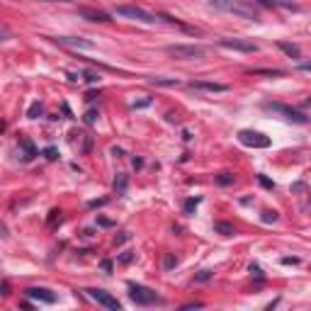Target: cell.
<instances>
[{"mask_svg": "<svg viewBox=\"0 0 311 311\" xmlns=\"http://www.w3.org/2000/svg\"><path fill=\"white\" fill-rule=\"evenodd\" d=\"M209 7L229 12V15H236V17H243V19L260 17V7L253 0H209Z\"/></svg>", "mask_w": 311, "mask_h": 311, "instance_id": "cell-1", "label": "cell"}, {"mask_svg": "<svg viewBox=\"0 0 311 311\" xmlns=\"http://www.w3.org/2000/svg\"><path fill=\"white\" fill-rule=\"evenodd\" d=\"M129 299L136 304V307H151V304H163V299L153 290H148L144 285H134L129 282Z\"/></svg>", "mask_w": 311, "mask_h": 311, "instance_id": "cell-2", "label": "cell"}, {"mask_svg": "<svg viewBox=\"0 0 311 311\" xmlns=\"http://www.w3.org/2000/svg\"><path fill=\"white\" fill-rule=\"evenodd\" d=\"M114 12H117L119 17L136 19V22H144V24H156L158 19H163L161 15H153V12H148V10L139 7V5H117Z\"/></svg>", "mask_w": 311, "mask_h": 311, "instance_id": "cell-3", "label": "cell"}, {"mask_svg": "<svg viewBox=\"0 0 311 311\" xmlns=\"http://www.w3.org/2000/svg\"><path fill=\"white\" fill-rule=\"evenodd\" d=\"M165 51H168V56H173V58H180V61L202 58V56L207 54V49H204V46H197V44H173V46H168Z\"/></svg>", "mask_w": 311, "mask_h": 311, "instance_id": "cell-4", "label": "cell"}, {"mask_svg": "<svg viewBox=\"0 0 311 311\" xmlns=\"http://www.w3.org/2000/svg\"><path fill=\"white\" fill-rule=\"evenodd\" d=\"M238 141L248 148H268L273 144L270 136H265V134H260V131H253V129H241V131H238Z\"/></svg>", "mask_w": 311, "mask_h": 311, "instance_id": "cell-5", "label": "cell"}, {"mask_svg": "<svg viewBox=\"0 0 311 311\" xmlns=\"http://www.w3.org/2000/svg\"><path fill=\"white\" fill-rule=\"evenodd\" d=\"M263 107L270 110V112L282 114L287 122H294V124H307V122H309V117H307L304 112H297V110H292V107H287V105H280V102H265Z\"/></svg>", "mask_w": 311, "mask_h": 311, "instance_id": "cell-6", "label": "cell"}, {"mask_svg": "<svg viewBox=\"0 0 311 311\" xmlns=\"http://www.w3.org/2000/svg\"><path fill=\"white\" fill-rule=\"evenodd\" d=\"M88 297H90L92 302H97L100 307H105V309H112V311H119L122 309V304L117 302V297H112L110 292H105V290H85Z\"/></svg>", "mask_w": 311, "mask_h": 311, "instance_id": "cell-7", "label": "cell"}, {"mask_svg": "<svg viewBox=\"0 0 311 311\" xmlns=\"http://www.w3.org/2000/svg\"><path fill=\"white\" fill-rule=\"evenodd\" d=\"M219 46L224 49H231V51H243V54H256L258 51V44L248 41V39H219Z\"/></svg>", "mask_w": 311, "mask_h": 311, "instance_id": "cell-8", "label": "cell"}, {"mask_svg": "<svg viewBox=\"0 0 311 311\" xmlns=\"http://www.w3.org/2000/svg\"><path fill=\"white\" fill-rule=\"evenodd\" d=\"M54 41L58 46H68V49H95V41L83 37H56Z\"/></svg>", "mask_w": 311, "mask_h": 311, "instance_id": "cell-9", "label": "cell"}, {"mask_svg": "<svg viewBox=\"0 0 311 311\" xmlns=\"http://www.w3.org/2000/svg\"><path fill=\"white\" fill-rule=\"evenodd\" d=\"M187 88H192V90H204V92H226L229 90V85L214 83V80H190Z\"/></svg>", "mask_w": 311, "mask_h": 311, "instance_id": "cell-10", "label": "cell"}, {"mask_svg": "<svg viewBox=\"0 0 311 311\" xmlns=\"http://www.w3.org/2000/svg\"><path fill=\"white\" fill-rule=\"evenodd\" d=\"M24 294L29 299H34V302H41V304H54L56 302V294L51 290H46V287H29Z\"/></svg>", "mask_w": 311, "mask_h": 311, "instance_id": "cell-11", "label": "cell"}, {"mask_svg": "<svg viewBox=\"0 0 311 311\" xmlns=\"http://www.w3.org/2000/svg\"><path fill=\"white\" fill-rule=\"evenodd\" d=\"M78 12H80L85 19H90V22H112L110 15H107V12H100V10H88V7H80Z\"/></svg>", "mask_w": 311, "mask_h": 311, "instance_id": "cell-12", "label": "cell"}, {"mask_svg": "<svg viewBox=\"0 0 311 311\" xmlns=\"http://www.w3.org/2000/svg\"><path fill=\"white\" fill-rule=\"evenodd\" d=\"M19 148L24 151V156H22V161H32L34 156H37V148H34V144L27 139V136H19Z\"/></svg>", "mask_w": 311, "mask_h": 311, "instance_id": "cell-13", "label": "cell"}, {"mask_svg": "<svg viewBox=\"0 0 311 311\" xmlns=\"http://www.w3.org/2000/svg\"><path fill=\"white\" fill-rule=\"evenodd\" d=\"M277 46L290 56V58H299V56H302V49H299L297 44H290V41H277Z\"/></svg>", "mask_w": 311, "mask_h": 311, "instance_id": "cell-14", "label": "cell"}, {"mask_svg": "<svg viewBox=\"0 0 311 311\" xmlns=\"http://www.w3.org/2000/svg\"><path fill=\"white\" fill-rule=\"evenodd\" d=\"M127 185H129V178L124 173H119V175L114 178V195H124V192H127Z\"/></svg>", "mask_w": 311, "mask_h": 311, "instance_id": "cell-15", "label": "cell"}, {"mask_svg": "<svg viewBox=\"0 0 311 311\" xmlns=\"http://www.w3.org/2000/svg\"><path fill=\"white\" fill-rule=\"evenodd\" d=\"M153 85H161V88H178L180 80L178 78H151Z\"/></svg>", "mask_w": 311, "mask_h": 311, "instance_id": "cell-16", "label": "cell"}, {"mask_svg": "<svg viewBox=\"0 0 311 311\" xmlns=\"http://www.w3.org/2000/svg\"><path fill=\"white\" fill-rule=\"evenodd\" d=\"M214 183L221 187H229V185L236 183V178H234V173H219V175H214Z\"/></svg>", "mask_w": 311, "mask_h": 311, "instance_id": "cell-17", "label": "cell"}, {"mask_svg": "<svg viewBox=\"0 0 311 311\" xmlns=\"http://www.w3.org/2000/svg\"><path fill=\"white\" fill-rule=\"evenodd\" d=\"M214 231H219L224 236H231V234H234V226L226 224V221H217V224H214Z\"/></svg>", "mask_w": 311, "mask_h": 311, "instance_id": "cell-18", "label": "cell"}, {"mask_svg": "<svg viewBox=\"0 0 311 311\" xmlns=\"http://www.w3.org/2000/svg\"><path fill=\"white\" fill-rule=\"evenodd\" d=\"M175 265H178V258L173 256V253H165V256H163V268H165V270H173Z\"/></svg>", "mask_w": 311, "mask_h": 311, "instance_id": "cell-19", "label": "cell"}, {"mask_svg": "<svg viewBox=\"0 0 311 311\" xmlns=\"http://www.w3.org/2000/svg\"><path fill=\"white\" fill-rule=\"evenodd\" d=\"M260 219L265 221V224H273V221H277V219H280V214H277V212H275V209H265V212H263V217H260Z\"/></svg>", "mask_w": 311, "mask_h": 311, "instance_id": "cell-20", "label": "cell"}, {"mask_svg": "<svg viewBox=\"0 0 311 311\" xmlns=\"http://www.w3.org/2000/svg\"><path fill=\"white\" fill-rule=\"evenodd\" d=\"M39 114H41V102H32L29 110H27V117H29V119H37Z\"/></svg>", "mask_w": 311, "mask_h": 311, "instance_id": "cell-21", "label": "cell"}, {"mask_svg": "<svg viewBox=\"0 0 311 311\" xmlns=\"http://www.w3.org/2000/svg\"><path fill=\"white\" fill-rule=\"evenodd\" d=\"M212 277H214L212 270H200V273L195 275V282H207V280H212Z\"/></svg>", "mask_w": 311, "mask_h": 311, "instance_id": "cell-22", "label": "cell"}, {"mask_svg": "<svg viewBox=\"0 0 311 311\" xmlns=\"http://www.w3.org/2000/svg\"><path fill=\"white\" fill-rule=\"evenodd\" d=\"M197 204H200V197H195V200H187V202H185V214H192V212L197 209Z\"/></svg>", "mask_w": 311, "mask_h": 311, "instance_id": "cell-23", "label": "cell"}, {"mask_svg": "<svg viewBox=\"0 0 311 311\" xmlns=\"http://www.w3.org/2000/svg\"><path fill=\"white\" fill-rule=\"evenodd\" d=\"M83 119H85V124H95V122H97V110H88L85 112V117H83Z\"/></svg>", "mask_w": 311, "mask_h": 311, "instance_id": "cell-24", "label": "cell"}, {"mask_svg": "<svg viewBox=\"0 0 311 311\" xmlns=\"http://www.w3.org/2000/svg\"><path fill=\"white\" fill-rule=\"evenodd\" d=\"M131 260H134V253H131V251H124V253L119 256V263H122V265H129Z\"/></svg>", "mask_w": 311, "mask_h": 311, "instance_id": "cell-25", "label": "cell"}, {"mask_svg": "<svg viewBox=\"0 0 311 311\" xmlns=\"http://www.w3.org/2000/svg\"><path fill=\"white\" fill-rule=\"evenodd\" d=\"M258 180H260V185H263V187H268V190H273V187H275V183H273V180H268L265 175H258Z\"/></svg>", "mask_w": 311, "mask_h": 311, "instance_id": "cell-26", "label": "cell"}, {"mask_svg": "<svg viewBox=\"0 0 311 311\" xmlns=\"http://www.w3.org/2000/svg\"><path fill=\"white\" fill-rule=\"evenodd\" d=\"M97 224H100V226H105V229H112V226H114V221L105 219V217H97Z\"/></svg>", "mask_w": 311, "mask_h": 311, "instance_id": "cell-27", "label": "cell"}, {"mask_svg": "<svg viewBox=\"0 0 311 311\" xmlns=\"http://www.w3.org/2000/svg\"><path fill=\"white\" fill-rule=\"evenodd\" d=\"M44 156H46V158H49V161H54V158H56V148H54V146L44 148Z\"/></svg>", "mask_w": 311, "mask_h": 311, "instance_id": "cell-28", "label": "cell"}, {"mask_svg": "<svg viewBox=\"0 0 311 311\" xmlns=\"http://www.w3.org/2000/svg\"><path fill=\"white\" fill-rule=\"evenodd\" d=\"M92 148V136H85V144H83V153H90Z\"/></svg>", "mask_w": 311, "mask_h": 311, "instance_id": "cell-29", "label": "cell"}, {"mask_svg": "<svg viewBox=\"0 0 311 311\" xmlns=\"http://www.w3.org/2000/svg\"><path fill=\"white\" fill-rule=\"evenodd\" d=\"M56 221H61V212H58V209H54L51 217H49V224H56Z\"/></svg>", "mask_w": 311, "mask_h": 311, "instance_id": "cell-30", "label": "cell"}, {"mask_svg": "<svg viewBox=\"0 0 311 311\" xmlns=\"http://www.w3.org/2000/svg\"><path fill=\"white\" fill-rule=\"evenodd\" d=\"M85 80H88V83H97V80H100V75L90 73V71H88V73H85Z\"/></svg>", "mask_w": 311, "mask_h": 311, "instance_id": "cell-31", "label": "cell"}, {"mask_svg": "<svg viewBox=\"0 0 311 311\" xmlns=\"http://www.w3.org/2000/svg\"><path fill=\"white\" fill-rule=\"evenodd\" d=\"M102 204H107V200H92V202H88V207H90V209H95V207H102Z\"/></svg>", "mask_w": 311, "mask_h": 311, "instance_id": "cell-32", "label": "cell"}, {"mask_svg": "<svg viewBox=\"0 0 311 311\" xmlns=\"http://www.w3.org/2000/svg\"><path fill=\"white\" fill-rule=\"evenodd\" d=\"M100 268H102L105 273H112V260H102V263H100Z\"/></svg>", "mask_w": 311, "mask_h": 311, "instance_id": "cell-33", "label": "cell"}, {"mask_svg": "<svg viewBox=\"0 0 311 311\" xmlns=\"http://www.w3.org/2000/svg\"><path fill=\"white\" fill-rule=\"evenodd\" d=\"M200 307H202V302H192V304H183V307H180V309H200Z\"/></svg>", "mask_w": 311, "mask_h": 311, "instance_id": "cell-34", "label": "cell"}, {"mask_svg": "<svg viewBox=\"0 0 311 311\" xmlns=\"http://www.w3.org/2000/svg\"><path fill=\"white\" fill-rule=\"evenodd\" d=\"M282 263H285V265H297L299 258H282Z\"/></svg>", "mask_w": 311, "mask_h": 311, "instance_id": "cell-35", "label": "cell"}, {"mask_svg": "<svg viewBox=\"0 0 311 311\" xmlns=\"http://www.w3.org/2000/svg\"><path fill=\"white\" fill-rule=\"evenodd\" d=\"M299 71H311V61H302V63H299Z\"/></svg>", "mask_w": 311, "mask_h": 311, "instance_id": "cell-36", "label": "cell"}, {"mask_svg": "<svg viewBox=\"0 0 311 311\" xmlns=\"http://www.w3.org/2000/svg\"><path fill=\"white\" fill-rule=\"evenodd\" d=\"M7 294H10V282L5 280V282H2V297H7Z\"/></svg>", "mask_w": 311, "mask_h": 311, "instance_id": "cell-37", "label": "cell"}, {"mask_svg": "<svg viewBox=\"0 0 311 311\" xmlns=\"http://www.w3.org/2000/svg\"><path fill=\"white\" fill-rule=\"evenodd\" d=\"M148 102H151V97H146V100H141V102H134V107H146Z\"/></svg>", "mask_w": 311, "mask_h": 311, "instance_id": "cell-38", "label": "cell"}, {"mask_svg": "<svg viewBox=\"0 0 311 311\" xmlns=\"http://www.w3.org/2000/svg\"><path fill=\"white\" fill-rule=\"evenodd\" d=\"M95 97H100V92H88V95H85V100H88V102H92Z\"/></svg>", "mask_w": 311, "mask_h": 311, "instance_id": "cell-39", "label": "cell"}, {"mask_svg": "<svg viewBox=\"0 0 311 311\" xmlns=\"http://www.w3.org/2000/svg\"><path fill=\"white\" fill-rule=\"evenodd\" d=\"M127 238H129V234H122V236H117V238H114V243H124Z\"/></svg>", "mask_w": 311, "mask_h": 311, "instance_id": "cell-40", "label": "cell"}, {"mask_svg": "<svg viewBox=\"0 0 311 311\" xmlns=\"http://www.w3.org/2000/svg\"><path fill=\"white\" fill-rule=\"evenodd\" d=\"M251 273H256L258 277H263V273H260V268H258V265H251Z\"/></svg>", "mask_w": 311, "mask_h": 311, "instance_id": "cell-41", "label": "cell"}]
</instances>
